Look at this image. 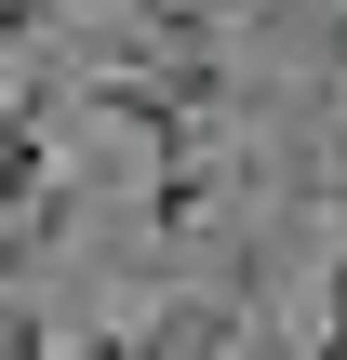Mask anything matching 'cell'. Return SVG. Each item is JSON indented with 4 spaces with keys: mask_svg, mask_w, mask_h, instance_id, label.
Masks as SVG:
<instances>
[{
    "mask_svg": "<svg viewBox=\"0 0 347 360\" xmlns=\"http://www.w3.org/2000/svg\"><path fill=\"white\" fill-rule=\"evenodd\" d=\"M53 27H67V0H0V53H40Z\"/></svg>",
    "mask_w": 347,
    "mask_h": 360,
    "instance_id": "cell-4",
    "label": "cell"
},
{
    "mask_svg": "<svg viewBox=\"0 0 347 360\" xmlns=\"http://www.w3.org/2000/svg\"><path fill=\"white\" fill-rule=\"evenodd\" d=\"M321 67H334V80H347V0H334V27H321Z\"/></svg>",
    "mask_w": 347,
    "mask_h": 360,
    "instance_id": "cell-7",
    "label": "cell"
},
{
    "mask_svg": "<svg viewBox=\"0 0 347 360\" xmlns=\"http://www.w3.org/2000/svg\"><path fill=\"white\" fill-rule=\"evenodd\" d=\"M201 214H214V134L160 147V174H147V227H160V240H187Z\"/></svg>",
    "mask_w": 347,
    "mask_h": 360,
    "instance_id": "cell-1",
    "label": "cell"
},
{
    "mask_svg": "<svg viewBox=\"0 0 347 360\" xmlns=\"http://www.w3.org/2000/svg\"><path fill=\"white\" fill-rule=\"evenodd\" d=\"M67 360H174V347H160V321H134V334H94V347H67Z\"/></svg>",
    "mask_w": 347,
    "mask_h": 360,
    "instance_id": "cell-6",
    "label": "cell"
},
{
    "mask_svg": "<svg viewBox=\"0 0 347 360\" xmlns=\"http://www.w3.org/2000/svg\"><path fill=\"white\" fill-rule=\"evenodd\" d=\"M160 347H174V360H241V307H201V294H174V307H160Z\"/></svg>",
    "mask_w": 347,
    "mask_h": 360,
    "instance_id": "cell-2",
    "label": "cell"
},
{
    "mask_svg": "<svg viewBox=\"0 0 347 360\" xmlns=\"http://www.w3.org/2000/svg\"><path fill=\"white\" fill-rule=\"evenodd\" d=\"M134 13H147V27H174V40H187V53H214V27H227V13H241V0H134Z\"/></svg>",
    "mask_w": 347,
    "mask_h": 360,
    "instance_id": "cell-3",
    "label": "cell"
},
{
    "mask_svg": "<svg viewBox=\"0 0 347 360\" xmlns=\"http://www.w3.org/2000/svg\"><path fill=\"white\" fill-rule=\"evenodd\" d=\"M0 360H67V347H53V321H40V307H0Z\"/></svg>",
    "mask_w": 347,
    "mask_h": 360,
    "instance_id": "cell-5",
    "label": "cell"
}]
</instances>
